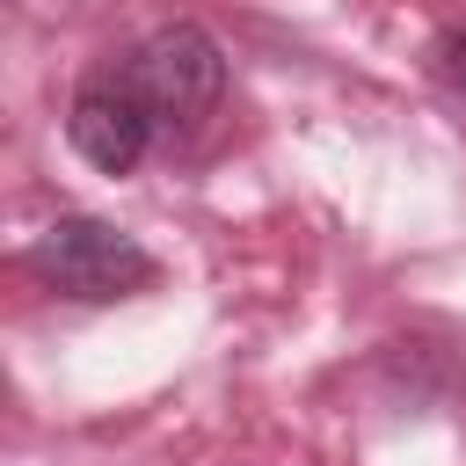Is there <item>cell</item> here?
Segmentation results:
<instances>
[{
  "label": "cell",
  "instance_id": "6da1fadb",
  "mask_svg": "<svg viewBox=\"0 0 466 466\" xmlns=\"http://www.w3.org/2000/svg\"><path fill=\"white\" fill-rule=\"evenodd\" d=\"M29 269L58 291V299H80V306H109V299H131L160 277V262L109 218H87V211H66L36 233L29 248Z\"/></svg>",
  "mask_w": 466,
  "mask_h": 466
},
{
  "label": "cell",
  "instance_id": "7a4b0ae2",
  "mask_svg": "<svg viewBox=\"0 0 466 466\" xmlns=\"http://www.w3.org/2000/svg\"><path fill=\"white\" fill-rule=\"evenodd\" d=\"M124 80L138 87V102L153 109L160 131H189L226 95V51L197 22H167V29H153L146 44L124 51Z\"/></svg>",
  "mask_w": 466,
  "mask_h": 466
},
{
  "label": "cell",
  "instance_id": "3957f363",
  "mask_svg": "<svg viewBox=\"0 0 466 466\" xmlns=\"http://www.w3.org/2000/svg\"><path fill=\"white\" fill-rule=\"evenodd\" d=\"M66 138H73V153H80L87 167L131 175V167L146 160V146L160 138V124H153V109L138 102V87L124 80V66H102V73H87V80L73 87Z\"/></svg>",
  "mask_w": 466,
  "mask_h": 466
},
{
  "label": "cell",
  "instance_id": "277c9868",
  "mask_svg": "<svg viewBox=\"0 0 466 466\" xmlns=\"http://www.w3.org/2000/svg\"><path fill=\"white\" fill-rule=\"evenodd\" d=\"M437 73H444L451 95H466V22H451V29L437 36Z\"/></svg>",
  "mask_w": 466,
  "mask_h": 466
}]
</instances>
